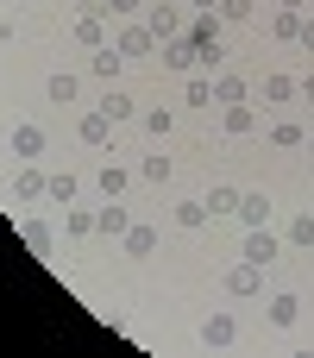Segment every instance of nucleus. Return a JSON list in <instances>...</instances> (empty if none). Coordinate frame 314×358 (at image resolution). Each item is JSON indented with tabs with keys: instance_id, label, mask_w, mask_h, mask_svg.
I'll return each mask as SVG.
<instances>
[{
	"instance_id": "nucleus-1",
	"label": "nucleus",
	"mask_w": 314,
	"mask_h": 358,
	"mask_svg": "<svg viewBox=\"0 0 314 358\" xmlns=\"http://www.w3.org/2000/svg\"><path fill=\"white\" fill-rule=\"evenodd\" d=\"M277 252H283V245H277V233H271V227H252V233H245V252H239V258H252V264L264 271V264H277Z\"/></svg>"
},
{
	"instance_id": "nucleus-2",
	"label": "nucleus",
	"mask_w": 314,
	"mask_h": 358,
	"mask_svg": "<svg viewBox=\"0 0 314 358\" xmlns=\"http://www.w3.org/2000/svg\"><path fill=\"white\" fill-rule=\"evenodd\" d=\"M113 50L132 63V57H151V50H157V38H151V25H126V31L113 38Z\"/></svg>"
},
{
	"instance_id": "nucleus-3",
	"label": "nucleus",
	"mask_w": 314,
	"mask_h": 358,
	"mask_svg": "<svg viewBox=\"0 0 314 358\" xmlns=\"http://www.w3.org/2000/svg\"><path fill=\"white\" fill-rule=\"evenodd\" d=\"M258 289H264V271H258L252 258L227 271V296H239V302H245V296H258Z\"/></svg>"
},
{
	"instance_id": "nucleus-4",
	"label": "nucleus",
	"mask_w": 314,
	"mask_h": 358,
	"mask_svg": "<svg viewBox=\"0 0 314 358\" xmlns=\"http://www.w3.org/2000/svg\"><path fill=\"white\" fill-rule=\"evenodd\" d=\"M239 220L245 227H271V195L264 189H239Z\"/></svg>"
},
{
	"instance_id": "nucleus-5",
	"label": "nucleus",
	"mask_w": 314,
	"mask_h": 358,
	"mask_svg": "<svg viewBox=\"0 0 314 358\" xmlns=\"http://www.w3.org/2000/svg\"><path fill=\"white\" fill-rule=\"evenodd\" d=\"M126 227H132V214L120 208V195H107V208L94 214V233H107V239H126Z\"/></svg>"
},
{
	"instance_id": "nucleus-6",
	"label": "nucleus",
	"mask_w": 314,
	"mask_h": 358,
	"mask_svg": "<svg viewBox=\"0 0 314 358\" xmlns=\"http://www.w3.org/2000/svg\"><path fill=\"white\" fill-rule=\"evenodd\" d=\"M233 334H239V321H233V315H227V308H214V315H208V321H201V340H208V346H214V352H220V346H233Z\"/></svg>"
},
{
	"instance_id": "nucleus-7",
	"label": "nucleus",
	"mask_w": 314,
	"mask_h": 358,
	"mask_svg": "<svg viewBox=\"0 0 314 358\" xmlns=\"http://www.w3.org/2000/svg\"><path fill=\"white\" fill-rule=\"evenodd\" d=\"M145 25H151V38H157V44L183 38V19H176V6H151V19H145Z\"/></svg>"
},
{
	"instance_id": "nucleus-8",
	"label": "nucleus",
	"mask_w": 314,
	"mask_h": 358,
	"mask_svg": "<svg viewBox=\"0 0 314 358\" xmlns=\"http://www.w3.org/2000/svg\"><path fill=\"white\" fill-rule=\"evenodd\" d=\"M19 239H25V252H38V258H50V252H57V233H50L44 220H25V227H19Z\"/></svg>"
},
{
	"instance_id": "nucleus-9",
	"label": "nucleus",
	"mask_w": 314,
	"mask_h": 358,
	"mask_svg": "<svg viewBox=\"0 0 314 358\" xmlns=\"http://www.w3.org/2000/svg\"><path fill=\"white\" fill-rule=\"evenodd\" d=\"M157 50H164V69H176V76L195 69V44H189V38H170V44H157Z\"/></svg>"
},
{
	"instance_id": "nucleus-10",
	"label": "nucleus",
	"mask_w": 314,
	"mask_h": 358,
	"mask_svg": "<svg viewBox=\"0 0 314 358\" xmlns=\"http://www.w3.org/2000/svg\"><path fill=\"white\" fill-rule=\"evenodd\" d=\"M107 132H113V120H107L101 107H94V113H82V126H76V138H82V145H107Z\"/></svg>"
},
{
	"instance_id": "nucleus-11",
	"label": "nucleus",
	"mask_w": 314,
	"mask_h": 358,
	"mask_svg": "<svg viewBox=\"0 0 314 358\" xmlns=\"http://www.w3.org/2000/svg\"><path fill=\"white\" fill-rule=\"evenodd\" d=\"M271 38H283V44L302 38V13H296V6H277V13H271Z\"/></svg>"
},
{
	"instance_id": "nucleus-12",
	"label": "nucleus",
	"mask_w": 314,
	"mask_h": 358,
	"mask_svg": "<svg viewBox=\"0 0 314 358\" xmlns=\"http://www.w3.org/2000/svg\"><path fill=\"white\" fill-rule=\"evenodd\" d=\"M76 38H82L88 50H101V44H107V19H101V13H82V19H76Z\"/></svg>"
},
{
	"instance_id": "nucleus-13",
	"label": "nucleus",
	"mask_w": 314,
	"mask_h": 358,
	"mask_svg": "<svg viewBox=\"0 0 314 358\" xmlns=\"http://www.w3.org/2000/svg\"><path fill=\"white\" fill-rule=\"evenodd\" d=\"M271 145H277V151H302V145H308V132H302L296 120H277V126H271Z\"/></svg>"
},
{
	"instance_id": "nucleus-14",
	"label": "nucleus",
	"mask_w": 314,
	"mask_h": 358,
	"mask_svg": "<svg viewBox=\"0 0 314 358\" xmlns=\"http://www.w3.org/2000/svg\"><path fill=\"white\" fill-rule=\"evenodd\" d=\"M13 157H44V132L38 126H13Z\"/></svg>"
},
{
	"instance_id": "nucleus-15",
	"label": "nucleus",
	"mask_w": 314,
	"mask_h": 358,
	"mask_svg": "<svg viewBox=\"0 0 314 358\" xmlns=\"http://www.w3.org/2000/svg\"><path fill=\"white\" fill-rule=\"evenodd\" d=\"M13 195H19V201H38V195H50V176H38V170H19V176H13Z\"/></svg>"
},
{
	"instance_id": "nucleus-16",
	"label": "nucleus",
	"mask_w": 314,
	"mask_h": 358,
	"mask_svg": "<svg viewBox=\"0 0 314 358\" xmlns=\"http://www.w3.org/2000/svg\"><path fill=\"white\" fill-rule=\"evenodd\" d=\"M120 63H126V57H120V50H113V44H101V50H94V57H88V69H94V76H101V82H113V76H120Z\"/></svg>"
},
{
	"instance_id": "nucleus-17",
	"label": "nucleus",
	"mask_w": 314,
	"mask_h": 358,
	"mask_svg": "<svg viewBox=\"0 0 314 358\" xmlns=\"http://www.w3.org/2000/svg\"><path fill=\"white\" fill-rule=\"evenodd\" d=\"M76 88H82V82H76V76H69V69H57V76H50V82H44V94H50V101H57V107H69V101H76Z\"/></svg>"
},
{
	"instance_id": "nucleus-18",
	"label": "nucleus",
	"mask_w": 314,
	"mask_h": 358,
	"mask_svg": "<svg viewBox=\"0 0 314 358\" xmlns=\"http://www.w3.org/2000/svg\"><path fill=\"white\" fill-rule=\"evenodd\" d=\"M302 94V82H290V76H264V101L271 107H283V101H296Z\"/></svg>"
},
{
	"instance_id": "nucleus-19",
	"label": "nucleus",
	"mask_w": 314,
	"mask_h": 358,
	"mask_svg": "<svg viewBox=\"0 0 314 358\" xmlns=\"http://www.w3.org/2000/svg\"><path fill=\"white\" fill-rule=\"evenodd\" d=\"M132 107H138V101H132L126 88H107V101H101V113H107L113 126H120V120H132Z\"/></svg>"
},
{
	"instance_id": "nucleus-20",
	"label": "nucleus",
	"mask_w": 314,
	"mask_h": 358,
	"mask_svg": "<svg viewBox=\"0 0 314 358\" xmlns=\"http://www.w3.org/2000/svg\"><path fill=\"white\" fill-rule=\"evenodd\" d=\"M296 315H302V302L283 289V296H271V327H296Z\"/></svg>"
},
{
	"instance_id": "nucleus-21",
	"label": "nucleus",
	"mask_w": 314,
	"mask_h": 358,
	"mask_svg": "<svg viewBox=\"0 0 314 358\" xmlns=\"http://www.w3.org/2000/svg\"><path fill=\"white\" fill-rule=\"evenodd\" d=\"M208 214H239V189H233V182H214V195H208Z\"/></svg>"
},
{
	"instance_id": "nucleus-22",
	"label": "nucleus",
	"mask_w": 314,
	"mask_h": 358,
	"mask_svg": "<svg viewBox=\"0 0 314 358\" xmlns=\"http://www.w3.org/2000/svg\"><path fill=\"white\" fill-rule=\"evenodd\" d=\"M126 252H132V258H151V252H157V233H151V227H126Z\"/></svg>"
},
{
	"instance_id": "nucleus-23",
	"label": "nucleus",
	"mask_w": 314,
	"mask_h": 358,
	"mask_svg": "<svg viewBox=\"0 0 314 358\" xmlns=\"http://www.w3.org/2000/svg\"><path fill=\"white\" fill-rule=\"evenodd\" d=\"M214 101H220V107H239V101H245V82H239V76H220V82H214Z\"/></svg>"
},
{
	"instance_id": "nucleus-24",
	"label": "nucleus",
	"mask_w": 314,
	"mask_h": 358,
	"mask_svg": "<svg viewBox=\"0 0 314 358\" xmlns=\"http://www.w3.org/2000/svg\"><path fill=\"white\" fill-rule=\"evenodd\" d=\"M252 126H258V113H252L245 101H239V107H227V132H233V138H245Z\"/></svg>"
},
{
	"instance_id": "nucleus-25",
	"label": "nucleus",
	"mask_w": 314,
	"mask_h": 358,
	"mask_svg": "<svg viewBox=\"0 0 314 358\" xmlns=\"http://www.w3.org/2000/svg\"><path fill=\"white\" fill-rule=\"evenodd\" d=\"M176 227H208V201H176Z\"/></svg>"
},
{
	"instance_id": "nucleus-26",
	"label": "nucleus",
	"mask_w": 314,
	"mask_h": 358,
	"mask_svg": "<svg viewBox=\"0 0 314 358\" xmlns=\"http://www.w3.org/2000/svg\"><path fill=\"white\" fill-rule=\"evenodd\" d=\"M94 182H101V195H126V170H120V164H101Z\"/></svg>"
},
{
	"instance_id": "nucleus-27",
	"label": "nucleus",
	"mask_w": 314,
	"mask_h": 358,
	"mask_svg": "<svg viewBox=\"0 0 314 358\" xmlns=\"http://www.w3.org/2000/svg\"><path fill=\"white\" fill-rule=\"evenodd\" d=\"M63 233H69V239H88V233H94V214L69 208V214H63Z\"/></svg>"
},
{
	"instance_id": "nucleus-28",
	"label": "nucleus",
	"mask_w": 314,
	"mask_h": 358,
	"mask_svg": "<svg viewBox=\"0 0 314 358\" xmlns=\"http://www.w3.org/2000/svg\"><path fill=\"white\" fill-rule=\"evenodd\" d=\"M76 189H82V182H76L69 170H63V176H50V201H63V208H69V201H76Z\"/></svg>"
},
{
	"instance_id": "nucleus-29",
	"label": "nucleus",
	"mask_w": 314,
	"mask_h": 358,
	"mask_svg": "<svg viewBox=\"0 0 314 358\" xmlns=\"http://www.w3.org/2000/svg\"><path fill=\"white\" fill-rule=\"evenodd\" d=\"M290 245H314V214H296L290 220Z\"/></svg>"
},
{
	"instance_id": "nucleus-30",
	"label": "nucleus",
	"mask_w": 314,
	"mask_h": 358,
	"mask_svg": "<svg viewBox=\"0 0 314 358\" xmlns=\"http://www.w3.org/2000/svg\"><path fill=\"white\" fill-rule=\"evenodd\" d=\"M138 176H145V182H170V157H145Z\"/></svg>"
},
{
	"instance_id": "nucleus-31",
	"label": "nucleus",
	"mask_w": 314,
	"mask_h": 358,
	"mask_svg": "<svg viewBox=\"0 0 314 358\" xmlns=\"http://www.w3.org/2000/svg\"><path fill=\"white\" fill-rule=\"evenodd\" d=\"M208 101H214V82L195 76V82H189V107H208Z\"/></svg>"
},
{
	"instance_id": "nucleus-32",
	"label": "nucleus",
	"mask_w": 314,
	"mask_h": 358,
	"mask_svg": "<svg viewBox=\"0 0 314 358\" xmlns=\"http://www.w3.org/2000/svg\"><path fill=\"white\" fill-rule=\"evenodd\" d=\"M145 132H157V138H164V132H170V107H151V113H145Z\"/></svg>"
},
{
	"instance_id": "nucleus-33",
	"label": "nucleus",
	"mask_w": 314,
	"mask_h": 358,
	"mask_svg": "<svg viewBox=\"0 0 314 358\" xmlns=\"http://www.w3.org/2000/svg\"><path fill=\"white\" fill-rule=\"evenodd\" d=\"M220 19H233V25L252 19V0H220Z\"/></svg>"
},
{
	"instance_id": "nucleus-34",
	"label": "nucleus",
	"mask_w": 314,
	"mask_h": 358,
	"mask_svg": "<svg viewBox=\"0 0 314 358\" xmlns=\"http://www.w3.org/2000/svg\"><path fill=\"white\" fill-rule=\"evenodd\" d=\"M296 44H302V50L314 57V19H302V38H296Z\"/></svg>"
},
{
	"instance_id": "nucleus-35",
	"label": "nucleus",
	"mask_w": 314,
	"mask_h": 358,
	"mask_svg": "<svg viewBox=\"0 0 314 358\" xmlns=\"http://www.w3.org/2000/svg\"><path fill=\"white\" fill-rule=\"evenodd\" d=\"M195 6H201V13H220V0H195Z\"/></svg>"
},
{
	"instance_id": "nucleus-36",
	"label": "nucleus",
	"mask_w": 314,
	"mask_h": 358,
	"mask_svg": "<svg viewBox=\"0 0 314 358\" xmlns=\"http://www.w3.org/2000/svg\"><path fill=\"white\" fill-rule=\"evenodd\" d=\"M302 101H314V76H308V82H302Z\"/></svg>"
},
{
	"instance_id": "nucleus-37",
	"label": "nucleus",
	"mask_w": 314,
	"mask_h": 358,
	"mask_svg": "<svg viewBox=\"0 0 314 358\" xmlns=\"http://www.w3.org/2000/svg\"><path fill=\"white\" fill-rule=\"evenodd\" d=\"M277 6H296V13H302V0H277Z\"/></svg>"
},
{
	"instance_id": "nucleus-38",
	"label": "nucleus",
	"mask_w": 314,
	"mask_h": 358,
	"mask_svg": "<svg viewBox=\"0 0 314 358\" xmlns=\"http://www.w3.org/2000/svg\"><path fill=\"white\" fill-rule=\"evenodd\" d=\"M145 6H170V0H145Z\"/></svg>"
},
{
	"instance_id": "nucleus-39",
	"label": "nucleus",
	"mask_w": 314,
	"mask_h": 358,
	"mask_svg": "<svg viewBox=\"0 0 314 358\" xmlns=\"http://www.w3.org/2000/svg\"><path fill=\"white\" fill-rule=\"evenodd\" d=\"M308 151H314V145H308Z\"/></svg>"
}]
</instances>
